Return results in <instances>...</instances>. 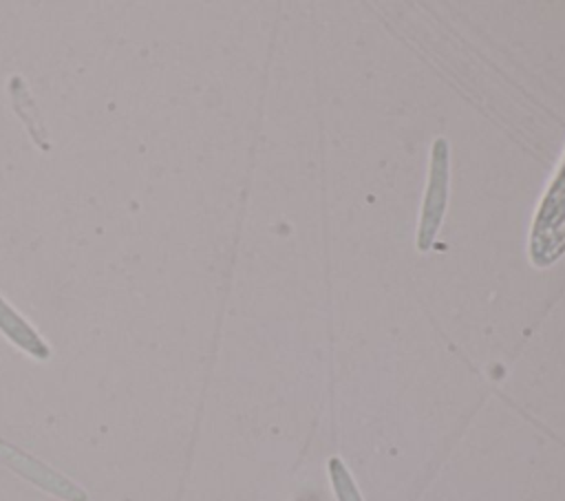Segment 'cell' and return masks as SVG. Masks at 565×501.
<instances>
[{"mask_svg":"<svg viewBox=\"0 0 565 501\" xmlns=\"http://www.w3.org/2000/svg\"><path fill=\"white\" fill-rule=\"evenodd\" d=\"M0 331L22 351H26L33 358L46 360L51 355V349L40 338V333L0 296Z\"/></svg>","mask_w":565,"mask_h":501,"instance_id":"cell-1","label":"cell"},{"mask_svg":"<svg viewBox=\"0 0 565 501\" xmlns=\"http://www.w3.org/2000/svg\"><path fill=\"white\" fill-rule=\"evenodd\" d=\"M329 470H331L333 488H335V494H338L340 501H362L353 481H351V475L347 472V468L338 459H331Z\"/></svg>","mask_w":565,"mask_h":501,"instance_id":"cell-2","label":"cell"}]
</instances>
